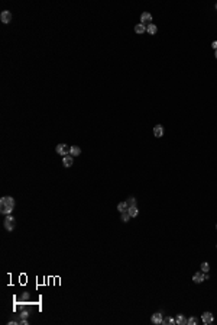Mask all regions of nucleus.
Masks as SVG:
<instances>
[{
    "label": "nucleus",
    "instance_id": "f257e3e1",
    "mask_svg": "<svg viewBox=\"0 0 217 325\" xmlns=\"http://www.w3.org/2000/svg\"><path fill=\"white\" fill-rule=\"evenodd\" d=\"M13 208H15V199L12 196H3L0 199V212L3 215H10Z\"/></svg>",
    "mask_w": 217,
    "mask_h": 325
},
{
    "label": "nucleus",
    "instance_id": "f03ea898",
    "mask_svg": "<svg viewBox=\"0 0 217 325\" xmlns=\"http://www.w3.org/2000/svg\"><path fill=\"white\" fill-rule=\"evenodd\" d=\"M3 225L4 228L7 229L9 232L10 231H13L15 229V225H16V221H15V218L12 216V215H6V219H4V222H3Z\"/></svg>",
    "mask_w": 217,
    "mask_h": 325
},
{
    "label": "nucleus",
    "instance_id": "7ed1b4c3",
    "mask_svg": "<svg viewBox=\"0 0 217 325\" xmlns=\"http://www.w3.org/2000/svg\"><path fill=\"white\" fill-rule=\"evenodd\" d=\"M70 148H71V147H68L67 144H58V145H57V152H58L59 155L64 157V155H68V154H70Z\"/></svg>",
    "mask_w": 217,
    "mask_h": 325
},
{
    "label": "nucleus",
    "instance_id": "20e7f679",
    "mask_svg": "<svg viewBox=\"0 0 217 325\" xmlns=\"http://www.w3.org/2000/svg\"><path fill=\"white\" fill-rule=\"evenodd\" d=\"M209 279V276L204 274L203 271H198V273H195V274L192 276V282L194 283H201V282H204V280H207Z\"/></svg>",
    "mask_w": 217,
    "mask_h": 325
},
{
    "label": "nucleus",
    "instance_id": "39448f33",
    "mask_svg": "<svg viewBox=\"0 0 217 325\" xmlns=\"http://www.w3.org/2000/svg\"><path fill=\"white\" fill-rule=\"evenodd\" d=\"M0 20H1L3 23H10V20H12V13H10L9 10H3L1 15H0Z\"/></svg>",
    "mask_w": 217,
    "mask_h": 325
},
{
    "label": "nucleus",
    "instance_id": "423d86ee",
    "mask_svg": "<svg viewBox=\"0 0 217 325\" xmlns=\"http://www.w3.org/2000/svg\"><path fill=\"white\" fill-rule=\"evenodd\" d=\"M201 319H203V322H204L206 325H209V324H211V322L214 321V317H213L211 312H204L203 317H201Z\"/></svg>",
    "mask_w": 217,
    "mask_h": 325
},
{
    "label": "nucleus",
    "instance_id": "0eeeda50",
    "mask_svg": "<svg viewBox=\"0 0 217 325\" xmlns=\"http://www.w3.org/2000/svg\"><path fill=\"white\" fill-rule=\"evenodd\" d=\"M150 22H152V15H150V13H148V12L142 13V16H141V23L146 26V23H148V25H150Z\"/></svg>",
    "mask_w": 217,
    "mask_h": 325
},
{
    "label": "nucleus",
    "instance_id": "6e6552de",
    "mask_svg": "<svg viewBox=\"0 0 217 325\" xmlns=\"http://www.w3.org/2000/svg\"><path fill=\"white\" fill-rule=\"evenodd\" d=\"M62 164H64V167H71L73 164H74V160H73V155H64V158H62Z\"/></svg>",
    "mask_w": 217,
    "mask_h": 325
},
{
    "label": "nucleus",
    "instance_id": "1a4fd4ad",
    "mask_svg": "<svg viewBox=\"0 0 217 325\" xmlns=\"http://www.w3.org/2000/svg\"><path fill=\"white\" fill-rule=\"evenodd\" d=\"M162 312H156V314H153L152 318H150V321L153 322V324H162Z\"/></svg>",
    "mask_w": 217,
    "mask_h": 325
},
{
    "label": "nucleus",
    "instance_id": "9d476101",
    "mask_svg": "<svg viewBox=\"0 0 217 325\" xmlns=\"http://www.w3.org/2000/svg\"><path fill=\"white\" fill-rule=\"evenodd\" d=\"M153 135L156 136V138H161L162 135H164V126L162 125H156L153 128Z\"/></svg>",
    "mask_w": 217,
    "mask_h": 325
},
{
    "label": "nucleus",
    "instance_id": "9b49d317",
    "mask_svg": "<svg viewBox=\"0 0 217 325\" xmlns=\"http://www.w3.org/2000/svg\"><path fill=\"white\" fill-rule=\"evenodd\" d=\"M81 154V150H80V147H77V145H73L71 148H70V155H73V157H78Z\"/></svg>",
    "mask_w": 217,
    "mask_h": 325
},
{
    "label": "nucleus",
    "instance_id": "f8f14e48",
    "mask_svg": "<svg viewBox=\"0 0 217 325\" xmlns=\"http://www.w3.org/2000/svg\"><path fill=\"white\" fill-rule=\"evenodd\" d=\"M127 212H129L130 218H136V216H138V213H139V210H138V208H136V206H130V208L127 209Z\"/></svg>",
    "mask_w": 217,
    "mask_h": 325
},
{
    "label": "nucleus",
    "instance_id": "ddd939ff",
    "mask_svg": "<svg viewBox=\"0 0 217 325\" xmlns=\"http://www.w3.org/2000/svg\"><path fill=\"white\" fill-rule=\"evenodd\" d=\"M135 32H136V33H143V32H146V26L142 25V23H138V25L135 26Z\"/></svg>",
    "mask_w": 217,
    "mask_h": 325
},
{
    "label": "nucleus",
    "instance_id": "4468645a",
    "mask_svg": "<svg viewBox=\"0 0 217 325\" xmlns=\"http://www.w3.org/2000/svg\"><path fill=\"white\" fill-rule=\"evenodd\" d=\"M156 31H158V29H156V26L153 25V23H150V25L146 26V32L150 33V35H155V33H156Z\"/></svg>",
    "mask_w": 217,
    "mask_h": 325
},
{
    "label": "nucleus",
    "instance_id": "2eb2a0df",
    "mask_svg": "<svg viewBox=\"0 0 217 325\" xmlns=\"http://www.w3.org/2000/svg\"><path fill=\"white\" fill-rule=\"evenodd\" d=\"M127 209H129V206H127L126 202H120V203L117 205V210H119V212H125V210H127Z\"/></svg>",
    "mask_w": 217,
    "mask_h": 325
},
{
    "label": "nucleus",
    "instance_id": "dca6fc26",
    "mask_svg": "<svg viewBox=\"0 0 217 325\" xmlns=\"http://www.w3.org/2000/svg\"><path fill=\"white\" fill-rule=\"evenodd\" d=\"M175 322L178 325H185V324H187V319L184 318V315H181V314H180V315L175 318Z\"/></svg>",
    "mask_w": 217,
    "mask_h": 325
},
{
    "label": "nucleus",
    "instance_id": "f3484780",
    "mask_svg": "<svg viewBox=\"0 0 217 325\" xmlns=\"http://www.w3.org/2000/svg\"><path fill=\"white\" fill-rule=\"evenodd\" d=\"M126 203H127V206H129V208H130V206H136V199H135L133 196H130V198L127 199V202H126Z\"/></svg>",
    "mask_w": 217,
    "mask_h": 325
},
{
    "label": "nucleus",
    "instance_id": "a211bd4d",
    "mask_svg": "<svg viewBox=\"0 0 217 325\" xmlns=\"http://www.w3.org/2000/svg\"><path fill=\"white\" fill-rule=\"evenodd\" d=\"M129 219H130V215H129V212H127V210L122 212V221H123V222H127Z\"/></svg>",
    "mask_w": 217,
    "mask_h": 325
},
{
    "label": "nucleus",
    "instance_id": "6ab92c4d",
    "mask_svg": "<svg viewBox=\"0 0 217 325\" xmlns=\"http://www.w3.org/2000/svg\"><path fill=\"white\" fill-rule=\"evenodd\" d=\"M174 322H175V319H172L171 317H168V318H165V319H162V324H165V325L174 324Z\"/></svg>",
    "mask_w": 217,
    "mask_h": 325
},
{
    "label": "nucleus",
    "instance_id": "aec40b11",
    "mask_svg": "<svg viewBox=\"0 0 217 325\" xmlns=\"http://www.w3.org/2000/svg\"><path fill=\"white\" fill-rule=\"evenodd\" d=\"M209 270H210L209 263H203V264H201V271H203V273H207Z\"/></svg>",
    "mask_w": 217,
    "mask_h": 325
},
{
    "label": "nucleus",
    "instance_id": "412c9836",
    "mask_svg": "<svg viewBox=\"0 0 217 325\" xmlns=\"http://www.w3.org/2000/svg\"><path fill=\"white\" fill-rule=\"evenodd\" d=\"M187 324L188 325H195L197 324V318L192 317V318H190V319H187Z\"/></svg>",
    "mask_w": 217,
    "mask_h": 325
},
{
    "label": "nucleus",
    "instance_id": "4be33fe9",
    "mask_svg": "<svg viewBox=\"0 0 217 325\" xmlns=\"http://www.w3.org/2000/svg\"><path fill=\"white\" fill-rule=\"evenodd\" d=\"M28 317H29V312H28V311H22V312H20V319H26Z\"/></svg>",
    "mask_w": 217,
    "mask_h": 325
},
{
    "label": "nucleus",
    "instance_id": "5701e85b",
    "mask_svg": "<svg viewBox=\"0 0 217 325\" xmlns=\"http://www.w3.org/2000/svg\"><path fill=\"white\" fill-rule=\"evenodd\" d=\"M29 298H31V295H29V293H28V292H25V293H23V295H22V299H23V300H28V299H29Z\"/></svg>",
    "mask_w": 217,
    "mask_h": 325
},
{
    "label": "nucleus",
    "instance_id": "b1692460",
    "mask_svg": "<svg viewBox=\"0 0 217 325\" xmlns=\"http://www.w3.org/2000/svg\"><path fill=\"white\" fill-rule=\"evenodd\" d=\"M211 47H213V48H214V50L217 51V41H214V42H213V44H211Z\"/></svg>",
    "mask_w": 217,
    "mask_h": 325
},
{
    "label": "nucleus",
    "instance_id": "393cba45",
    "mask_svg": "<svg viewBox=\"0 0 217 325\" xmlns=\"http://www.w3.org/2000/svg\"><path fill=\"white\" fill-rule=\"evenodd\" d=\"M216 58H217V51H216Z\"/></svg>",
    "mask_w": 217,
    "mask_h": 325
},
{
    "label": "nucleus",
    "instance_id": "a878e982",
    "mask_svg": "<svg viewBox=\"0 0 217 325\" xmlns=\"http://www.w3.org/2000/svg\"><path fill=\"white\" fill-rule=\"evenodd\" d=\"M216 9H217V3H216Z\"/></svg>",
    "mask_w": 217,
    "mask_h": 325
},
{
    "label": "nucleus",
    "instance_id": "bb28decb",
    "mask_svg": "<svg viewBox=\"0 0 217 325\" xmlns=\"http://www.w3.org/2000/svg\"><path fill=\"white\" fill-rule=\"evenodd\" d=\"M216 228H217V225H216Z\"/></svg>",
    "mask_w": 217,
    "mask_h": 325
}]
</instances>
